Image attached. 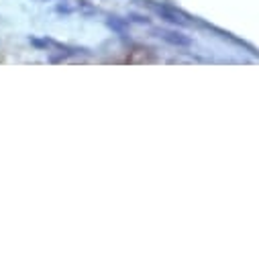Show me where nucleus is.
I'll use <instances>...</instances> for the list:
<instances>
[{"label":"nucleus","instance_id":"obj_1","mask_svg":"<svg viewBox=\"0 0 259 259\" xmlns=\"http://www.w3.org/2000/svg\"><path fill=\"white\" fill-rule=\"evenodd\" d=\"M155 37L169 43V45H176V47H190L192 45V39L186 37L184 33L180 31H169V29H157L155 31Z\"/></svg>","mask_w":259,"mask_h":259}]
</instances>
